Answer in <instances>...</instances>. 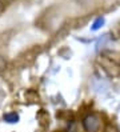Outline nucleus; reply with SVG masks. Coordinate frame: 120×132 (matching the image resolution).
I'll use <instances>...</instances> for the list:
<instances>
[{
  "label": "nucleus",
  "instance_id": "f257e3e1",
  "mask_svg": "<svg viewBox=\"0 0 120 132\" xmlns=\"http://www.w3.org/2000/svg\"><path fill=\"white\" fill-rule=\"evenodd\" d=\"M83 127L87 132H96L101 127L100 118L96 115H87L83 119Z\"/></svg>",
  "mask_w": 120,
  "mask_h": 132
},
{
  "label": "nucleus",
  "instance_id": "f03ea898",
  "mask_svg": "<svg viewBox=\"0 0 120 132\" xmlns=\"http://www.w3.org/2000/svg\"><path fill=\"white\" fill-rule=\"evenodd\" d=\"M4 121L10 123V124H15L19 121V115L15 113V112H10V113H5L4 115Z\"/></svg>",
  "mask_w": 120,
  "mask_h": 132
},
{
  "label": "nucleus",
  "instance_id": "7ed1b4c3",
  "mask_svg": "<svg viewBox=\"0 0 120 132\" xmlns=\"http://www.w3.org/2000/svg\"><path fill=\"white\" fill-rule=\"evenodd\" d=\"M103 24H104V18H98L92 24V31H98L99 28L103 27Z\"/></svg>",
  "mask_w": 120,
  "mask_h": 132
},
{
  "label": "nucleus",
  "instance_id": "20e7f679",
  "mask_svg": "<svg viewBox=\"0 0 120 132\" xmlns=\"http://www.w3.org/2000/svg\"><path fill=\"white\" fill-rule=\"evenodd\" d=\"M108 40H109V35H104V36H101V37L99 39V42H98V45H96V47H98V50L103 48L104 45L107 44Z\"/></svg>",
  "mask_w": 120,
  "mask_h": 132
},
{
  "label": "nucleus",
  "instance_id": "39448f33",
  "mask_svg": "<svg viewBox=\"0 0 120 132\" xmlns=\"http://www.w3.org/2000/svg\"><path fill=\"white\" fill-rule=\"evenodd\" d=\"M5 67H7V60L0 55V73H2L4 69H5Z\"/></svg>",
  "mask_w": 120,
  "mask_h": 132
}]
</instances>
